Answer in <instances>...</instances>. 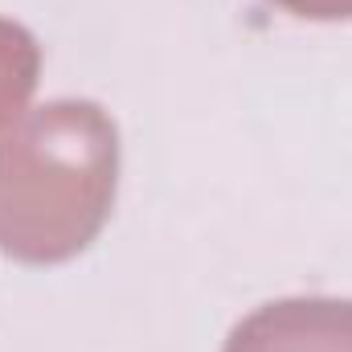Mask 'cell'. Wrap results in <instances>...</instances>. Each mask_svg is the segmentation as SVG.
<instances>
[{"label": "cell", "instance_id": "7a4b0ae2", "mask_svg": "<svg viewBox=\"0 0 352 352\" xmlns=\"http://www.w3.org/2000/svg\"><path fill=\"white\" fill-rule=\"evenodd\" d=\"M221 352H352V299H274L234 324Z\"/></svg>", "mask_w": 352, "mask_h": 352}, {"label": "cell", "instance_id": "3957f363", "mask_svg": "<svg viewBox=\"0 0 352 352\" xmlns=\"http://www.w3.org/2000/svg\"><path fill=\"white\" fill-rule=\"evenodd\" d=\"M37 70H41L37 37L25 25L0 16V131L25 115V102L37 87Z\"/></svg>", "mask_w": 352, "mask_h": 352}, {"label": "cell", "instance_id": "277c9868", "mask_svg": "<svg viewBox=\"0 0 352 352\" xmlns=\"http://www.w3.org/2000/svg\"><path fill=\"white\" fill-rule=\"evenodd\" d=\"M283 8H291L295 16H311V21H349L352 0H274Z\"/></svg>", "mask_w": 352, "mask_h": 352}, {"label": "cell", "instance_id": "6da1fadb", "mask_svg": "<svg viewBox=\"0 0 352 352\" xmlns=\"http://www.w3.org/2000/svg\"><path fill=\"white\" fill-rule=\"evenodd\" d=\"M119 180L115 119L90 98H54L0 131V250L62 263L102 230Z\"/></svg>", "mask_w": 352, "mask_h": 352}]
</instances>
